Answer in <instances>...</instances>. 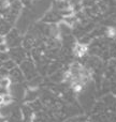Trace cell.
I'll return each instance as SVG.
<instances>
[{
    "mask_svg": "<svg viewBox=\"0 0 116 122\" xmlns=\"http://www.w3.org/2000/svg\"><path fill=\"white\" fill-rule=\"evenodd\" d=\"M8 122H23V116H22L21 107L17 105H14L11 110L9 117L6 118Z\"/></svg>",
    "mask_w": 116,
    "mask_h": 122,
    "instance_id": "52a82bcc",
    "label": "cell"
},
{
    "mask_svg": "<svg viewBox=\"0 0 116 122\" xmlns=\"http://www.w3.org/2000/svg\"><path fill=\"white\" fill-rule=\"evenodd\" d=\"M61 20H62V16H61L56 10H52V11H50V12H47L46 14L43 16L42 23L52 25V24L60 23Z\"/></svg>",
    "mask_w": 116,
    "mask_h": 122,
    "instance_id": "5b68a950",
    "label": "cell"
},
{
    "mask_svg": "<svg viewBox=\"0 0 116 122\" xmlns=\"http://www.w3.org/2000/svg\"><path fill=\"white\" fill-rule=\"evenodd\" d=\"M1 66L3 67L4 70H6V71H11L12 69H14L15 66H16V63L14 62L12 59H8L6 61H4V62H2Z\"/></svg>",
    "mask_w": 116,
    "mask_h": 122,
    "instance_id": "30bf717a",
    "label": "cell"
},
{
    "mask_svg": "<svg viewBox=\"0 0 116 122\" xmlns=\"http://www.w3.org/2000/svg\"><path fill=\"white\" fill-rule=\"evenodd\" d=\"M39 95H40V91L38 89H28L25 92V97H24V101L26 103H30V102L34 101V100L39 99Z\"/></svg>",
    "mask_w": 116,
    "mask_h": 122,
    "instance_id": "ba28073f",
    "label": "cell"
},
{
    "mask_svg": "<svg viewBox=\"0 0 116 122\" xmlns=\"http://www.w3.org/2000/svg\"><path fill=\"white\" fill-rule=\"evenodd\" d=\"M19 69H21L22 73H23L24 77L25 79L27 80H30L32 78L37 77L39 75L38 71H37V66H36V63L34 61L31 59L30 57H27L21 64L18 65Z\"/></svg>",
    "mask_w": 116,
    "mask_h": 122,
    "instance_id": "6da1fadb",
    "label": "cell"
},
{
    "mask_svg": "<svg viewBox=\"0 0 116 122\" xmlns=\"http://www.w3.org/2000/svg\"><path fill=\"white\" fill-rule=\"evenodd\" d=\"M9 57L10 59H12L16 63V65H19L27 57H30L29 53L24 48L23 46H18V47H13V48H9L8 51Z\"/></svg>",
    "mask_w": 116,
    "mask_h": 122,
    "instance_id": "3957f363",
    "label": "cell"
},
{
    "mask_svg": "<svg viewBox=\"0 0 116 122\" xmlns=\"http://www.w3.org/2000/svg\"><path fill=\"white\" fill-rule=\"evenodd\" d=\"M8 77H9V79H10L11 84H22V82L25 81V77H24V75H23V73H22L18 65H16L14 69L9 71Z\"/></svg>",
    "mask_w": 116,
    "mask_h": 122,
    "instance_id": "277c9868",
    "label": "cell"
},
{
    "mask_svg": "<svg viewBox=\"0 0 116 122\" xmlns=\"http://www.w3.org/2000/svg\"><path fill=\"white\" fill-rule=\"evenodd\" d=\"M0 122H6V118H3V117L0 115Z\"/></svg>",
    "mask_w": 116,
    "mask_h": 122,
    "instance_id": "7c38bea8",
    "label": "cell"
},
{
    "mask_svg": "<svg viewBox=\"0 0 116 122\" xmlns=\"http://www.w3.org/2000/svg\"><path fill=\"white\" fill-rule=\"evenodd\" d=\"M12 24H10L9 21H6V19H3L2 17H0V36H4L11 29H12Z\"/></svg>",
    "mask_w": 116,
    "mask_h": 122,
    "instance_id": "9c48e42d",
    "label": "cell"
},
{
    "mask_svg": "<svg viewBox=\"0 0 116 122\" xmlns=\"http://www.w3.org/2000/svg\"><path fill=\"white\" fill-rule=\"evenodd\" d=\"M19 1H21V3L23 4V5L28 6L30 4V2H31V0H19Z\"/></svg>",
    "mask_w": 116,
    "mask_h": 122,
    "instance_id": "8fae6325",
    "label": "cell"
},
{
    "mask_svg": "<svg viewBox=\"0 0 116 122\" xmlns=\"http://www.w3.org/2000/svg\"><path fill=\"white\" fill-rule=\"evenodd\" d=\"M4 43L9 48H13V47H18L22 46L23 43V36L21 32L15 28H12L8 33L4 36Z\"/></svg>",
    "mask_w": 116,
    "mask_h": 122,
    "instance_id": "7a4b0ae2",
    "label": "cell"
},
{
    "mask_svg": "<svg viewBox=\"0 0 116 122\" xmlns=\"http://www.w3.org/2000/svg\"><path fill=\"white\" fill-rule=\"evenodd\" d=\"M21 107V112H22V116H23V122H33L34 118V112L31 109L29 105L27 103L23 104Z\"/></svg>",
    "mask_w": 116,
    "mask_h": 122,
    "instance_id": "8992f818",
    "label": "cell"
}]
</instances>
